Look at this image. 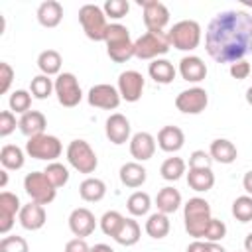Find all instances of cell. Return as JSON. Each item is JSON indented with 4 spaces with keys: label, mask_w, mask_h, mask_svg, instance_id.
<instances>
[{
    "label": "cell",
    "mask_w": 252,
    "mask_h": 252,
    "mask_svg": "<svg viewBox=\"0 0 252 252\" xmlns=\"http://www.w3.org/2000/svg\"><path fill=\"white\" fill-rule=\"evenodd\" d=\"M205 49L217 63H236L252 53V16L244 10L219 12L207 26Z\"/></svg>",
    "instance_id": "6da1fadb"
},
{
    "label": "cell",
    "mask_w": 252,
    "mask_h": 252,
    "mask_svg": "<svg viewBox=\"0 0 252 252\" xmlns=\"http://www.w3.org/2000/svg\"><path fill=\"white\" fill-rule=\"evenodd\" d=\"M211 205L203 197H193L183 205V220L185 230L195 240H201L209 222H211Z\"/></svg>",
    "instance_id": "7a4b0ae2"
},
{
    "label": "cell",
    "mask_w": 252,
    "mask_h": 252,
    "mask_svg": "<svg viewBox=\"0 0 252 252\" xmlns=\"http://www.w3.org/2000/svg\"><path fill=\"white\" fill-rule=\"evenodd\" d=\"M106 53L114 63H126L134 57V41L130 39V30L118 22L110 24L106 30Z\"/></svg>",
    "instance_id": "3957f363"
},
{
    "label": "cell",
    "mask_w": 252,
    "mask_h": 252,
    "mask_svg": "<svg viewBox=\"0 0 252 252\" xmlns=\"http://www.w3.org/2000/svg\"><path fill=\"white\" fill-rule=\"evenodd\" d=\"M171 43L165 32H146L134 41V57L144 59V61H154L159 59L169 51Z\"/></svg>",
    "instance_id": "277c9868"
},
{
    "label": "cell",
    "mask_w": 252,
    "mask_h": 252,
    "mask_svg": "<svg viewBox=\"0 0 252 252\" xmlns=\"http://www.w3.org/2000/svg\"><path fill=\"white\" fill-rule=\"evenodd\" d=\"M79 22L83 26V32L89 39L93 41H104L106 37V30H108V22H106V14L100 6L96 4H85L79 10Z\"/></svg>",
    "instance_id": "5b68a950"
},
{
    "label": "cell",
    "mask_w": 252,
    "mask_h": 252,
    "mask_svg": "<svg viewBox=\"0 0 252 252\" xmlns=\"http://www.w3.org/2000/svg\"><path fill=\"white\" fill-rule=\"evenodd\" d=\"M171 47L179 51H193L201 43V26L195 20H181L167 32Z\"/></svg>",
    "instance_id": "8992f818"
},
{
    "label": "cell",
    "mask_w": 252,
    "mask_h": 252,
    "mask_svg": "<svg viewBox=\"0 0 252 252\" xmlns=\"http://www.w3.org/2000/svg\"><path fill=\"white\" fill-rule=\"evenodd\" d=\"M67 161L79 173H93L98 165V158L89 142L85 140H71L67 146Z\"/></svg>",
    "instance_id": "52a82bcc"
},
{
    "label": "cell",
    "mask_w": 252,
    "mask_h": 252,
    "mask_svg": "<svg viewBox=\"0 0 252 252\" xmlns=\"http://www.w3.org/2000/svg\"><path fill=\"white\" fill-rule=\"evenodd\" d=\"M63 152L61 140L53 134H39L33 138H28L26 142V154L33 159H43V161H55Z\"/></svg>",
    "instance_id": "ba28073f"
},
{
    "label": "cell",
    "mask_w": 252,
    "mask_h": 252,
    "mask_svg": "<svg viewBox=\"0 0 252 252\" xmlns=\"http://www.w3.org/2000/svg\"><path fill=\"white\" fill-rule=\"evenodd\" d=\"M24 189H26L28 197L39 205H49L57 195V189L51 185V181L47 179V175L43 171L28 173L24 177Z\"/></svg>",
    "instance_id": "9c48e42d"
},
{
    "label": "cell",
    "mask_w": 252,
    "mask_h": 252,
    "mask_svg": "<svg viewBox=\"0 0 252 252\" xmlns=\"http://www.w3.org/2000/svg\"><path fill=\"white\" fill-rule=\"evenodd\" d=\"M55 94L61 106L73 108L83 100V91L73 73H59L55 79Z\"/></svg>",
    "instance_id": "30bf717a"
},
{
    "label": "cell",
    "mask_w": 252,
    "mask_h": 252,
    "mask_svg": "<svg viewBox=\"0 0 252 252\" xmlns=\"http://www.w3.org/2000/svg\"><path fill=\"white\" fill-rule=\"evenodd\" d=\"M209 104V94L201 87H191L175 96V108L183 114H201Z\"/></svg>",
    "instance_id": "8fae6325"
},
{
    "label": "cell",
    "mask_w": 252,
    "mask_h": 252,
    "mask_svg": "<svg viewBox=\"0 0 252 252\" xmlns=\"http://www.w3.org/2000/svg\"><path fill=\"white\" fill-rule=\"evenodd\" d=\"M87 100H89V104L94 106V108L116 110L118 104H120V100H122V96H120V93H118L116 87H112V85H108V83H98V85H94V87L89 89Z\"/></svg>",
    "instance_id": "7c38bea8"
},
{
    "label": "cell",
    "mask_w": 252,
    "mask_h": 252,
    "mask_svg": "<svg viewBox=\"0 0 252 252\" xmlns=\"http://www.w3.org/2000/svg\"><path fill=\"white\" fill-rule=\"evenodd\" d=\"M138 4L144 8V26L148 32H163V28L169 24V10L163 2L158 0H138Z\"/></svg>",
    "instance_id": "4fadbf2b"
},
{
    "label": "cell",
    "mask_w": 252,
    "mask_h": 252,
    "mask_svg": "<svg viewBox=\"0 0 252 252\" xmlns=\"http://www.w3.org/2000/svg\"><path fill=\"white\" fill-rule=\"evenodd\" d=\"M144 87H146V81H144L142 73H138L134 69L122 71L118 75V87L116 89H118L122 100H126V102H138L142 98Z\"/></svg>",
    "instance_id": "5bb4252c"
},
{
    "label": "cell",
    "mask_w": 252,
    "mask_h": 252,
    "mask_svg": "<svg viewBox=\"0 0 252 252\" xmlns=\"http://www.w3.org/2000/svg\"><path fill=\"white\" fill-rule=\"evenodd\" d=\"M104 132H106V138L114 144V146H122L126 142H130V132H132V126H130V120L120 114V112H114L106 118V124H104Z\"/></svg>",
    "instance_id": "9a60e30c"
},
{
    "label": "cell",
    "mask_w": 252,
    "mask_h": 252,
    "mask_svg": "<svg viewBox=\"0 0 252 252\" xmlns=\"http://www.w3.org/2000/svg\"><path fill=\"white\" fill-rule=\"evenodd\" d=\"M22 211V203L16 193L2 191L0 193V234H8L14 226L16 213Z\"/></svg>",
    "instance_id": "2e32d148"
},
{
    "label": "cell",
    "mask_w": 252,
    "mask_h": 252,
    "mask_svg": "<svg viewBox=\"0 0 252 252\" xmlns=\"http://www.w3.org/2000/svg\"><path fill=\"white\" fill-rule=\"evenodd\" d=\"M69 228L77 238L91 236L96 228V219L87 207H77L69 215Z\"/></svg>",
    "instance_id": "e0dca14e"
},
{
    "label": "cell",
    "mask_w": 252,
    "mask_h": 252,
    "mask_svg": "<svg viewBox=\"0 0 252 252\" xmlns=\"http://www.w3.org/2000/svg\"><path fill=\"white\" fill-rule=\"evenodd\" d=\"M130 154L136 161L152 159L156 154V138L150 132H136L130 138Z\"/></svg>",
    "instance_id": "ac0fdd59"
},
{
    "label": "cell",
    "mask_w": 252,
    "mask_h": 252,
    "mask_svg": "<svg viewBox=\"0 0 252 252\" xmlns=\"http://www.w3.org/2000/svg\"><path fill=\"white\" fill-rule=\"evenodd\" d=\"M179 75L187 83H201L207 77V65L197 55H185L179 61Z\"/></svg>",
    "instance_id": "d6986e66"
},
{
    "label": "cell",
    "mask_w": 252,
    "mask_h": 252,
    "mask_svg": "<svg viewBox=\"0 0 252 252\" xmlns=\"http://www.w3.org/2000/svg\"><path fill=\"white\" fill-rule=\"evenodd\" d=\"M18 219H20V224L26 230H39L45 224L47 215H45L43 205L30 201L28 205H22V211L18 213Z\"/></svg>",
    "instance_id": "ffe728a7"
},
{
    "label": "cell",
    "mask_w": 252,
    "mask_h": 252,
    "mask_svg": "<svg viewBox=\"0 0 252 252\" xmlns=\"http://www.w3.org/2000/svg\"><path fill=\"white\" fill-rule=\"evenodd\" d=\"M185 144V134L179 126H163L158 132V146L159 150L167 152V154H175L183 148Z\"/></svg>",
    "instance_id": "44dd1931"
},
{
    "label": "cell",
    "mask_w": 252,
    "mask_h": 252,
    "mask_svg": "<svg viewBox=\"0 0 252 252\" xmlns=\"http://www.w3.org/2000/svg\"><path fill=\"white\" fill-rule=\"evenodd\" d=\"M45 126H47V120H45L43 112H39V110H30V112L22 114V118L18 120L20 132L24 136H28V138L45 134Z\"/></svg>",
    "instance_id": "7402d4cb"
},
{
    "label": "cell",
    "mask_w": 252,
    "mask_h": 252,
    "mask_svg": "<svg viewBox=\"0 0 252 252\" xmlns=\"http://www.w3.org/2000/svg\"><path fill=\"white\" fill-rule=\"evenodd\" d=\"M118 175H120L122 185L130 187V189L142 187V185L146 183V179H148V171H146V167H144L140 161H126V163L120 167Z\"/></svg>",
    "instance_id": "603a6c76"
},
{
    "label": "cell",
    "mask_w": 252,
    "mask_h": 252,
    "mask_svg": "<svg viewBox=\"0 0 252 252\" xmlns=\"http://www.w3.org/2000/svg\"><path fill=\"white\" fill-rule=\"evenodd\" d=\"M37 22L43 28H57L63 20V6L55 0H45L37 8Z\"/></svg>",
    "instance_id": "cb8c5ba5"
},
{
    "label": "cell",
    "mask_w": 252,
    "mask_h": 252,
    "mask_svg": "<svg viewBox=\"0 0 252 252\" xmlns=\"http://www.w3.org/2000/svg\"><path fill=\"white\" fill-rule=\"evenodd\" d=\"M209 154H211L213 161H219V163H224V165L232 163V161L238 158L236 146H234L230 140H226V138H217V140H213L211 146H209Z\"/></svg>",
    "instance_id": "d4e9b609"
},
{
    "label": "cell",
    "mask_w": 252,
    "mask_h": 252,
    "mask_svg": "<svg viewBox=\"0 0 252 252\" xmlns=\"http://www.w3.org/2000/svg\"><path fill=\"white\" fill-rule=\"evenodd\" d=\"M175 73H177V69L173 67V63L167 61V59H163V57L154 59V61L148 65V75H150V79H154V81L159 83V85H169V83L175 79Z\"/></svg>",
    "instance_id": "484cf974"
},
{
    "label": "cell",
    "mask_w": 252,
    "mask_h": 252,
    "mask_svg": "<svg viewBox=\"0 0 252 252\" xmlns=\"http://www.w3.org/2000/svg\"><path fill=\"white\" fill-rule=\"evenodd\" d=\"M156 207L163 215H171L181 207V193L175 187H163L156 195Z\"/></svg>",
    "instance_id": "4316f807"
},
{
    "label": "cell",
    "mask_w": 252,
    "mask_h": 252,
    "mask_svg": "<svg viewBox=\"0 0 252 252\" xmlns=\"http://www.w3.org/2000/svg\"><path fill=\"white\" fill-rule=\"evenodd\" d=\"M79 195L83 201L87 203H98L104 199L106 195V185L102 179L98 177H87L81 185H79Z\"/></svg>",
    "instance_id": "83f0119b"
},
{
    "label": "cell",
    "mask_w": 252,
    "mask_h": 252,
    "mask_svg": "<svg viewBox=\"0 0 252 252\" xmlns=\"http://www.w3.org/2000/svg\"><path fill=\"white\" fill-rule=\"evenodd\" d=\"M187 183H189V187H191L193 191H197V193H207V191H211L213 185H215V173H213L211 167H207V169H189V173H187Z\"/></svg>",
    "instance_id": "f1b7e54d"
},
{
    "label": "cell",
    "mask_w": 252,
    "mask_h": 252,
    "mask_svg": "<svg viewBox=\"0 0 252 252\" xmlns=\"http://www.w3.org/2000/svg\"><path fill=\"white\" fill-rule=\"evenodd\" d=\"M144 228H146L148 236H152V238H156V240H161V238H165V236L169 234L171 222H169V217H167V215H163V213L158 211V213H154V215L148 217Z\"/></svg>",
    "instance_id": "f546056e"
},
{
    "label": "cell",
    "mask_w": 252,
    "mask_h": 252,
    "mask_svg": "<svg viewBox=\"0 0 252 252\" xmlns=\"http://www.w3.org/2000/svg\"><path fill=\"white\" fill-rule=\"evenodd\" d=\"M61 65H63V59H61V53L55 51V49H45L37 55V67L41 71V75H59L61 73Z\"/></svg>",
    "instance_id": "4dcf8cb0"
},
{
    "label": "cell",
    "mask_w": 252,
    "mask_h": 252,
    "mask_svg": "<svg viewBox=\"0 0 252 252\" xmlns=\"http://www.w3.org/2000/svg\"><path fill=\"white\" fill-rule=\"evenodd\" d=\"M26 161L24 150L18 148L16 144H6L0 150V163L4 169H22Z\"/></svg>",
    "instance_id": "1f68e13d"
},
{
    "label": "cell",
    "mask_w": 252,
    "mask_h": 252,
    "mask_svg": "<svg viewBox=\"0 0 252 252\" xmlns=\"http://www.w3.org/2000/svg\"><path fill=\"white\" fill-rule=\"evenodd\" d=\"M140 234H142V230H140L138 220H134V219H124V222H122L120 230L116 232L114 240H116L118 244H122V246H134V244L140 240Z\"/></svg>",
    "instance_id": "d6a6232c"
},
{
    "label": "cell",
    "mask_w": 252,
    "mask_h": 252,
    "mask_svg": "<svg viewBox=\"0 0 252 252\" xmlns=\"http://www.w3.org/2000/svg\"><path fill=\"white\" fill-rule=\"evenodd\" d=\"M150 207H152V199H150V195L146 191H134L128 197V201H126V209H128V213L132 217H144V215H148Z\"/></svg>",
    "instance_id": "836d02e7"
},
{
    "label": "cell",
    "mask_w": 252,
    "mask_h": 252,
    "mask_svg": "<svg viewBox=\"0 0 252 252\" xmlns=\"http://www.w3.org/2000/svg\"><path fill=\"white\" fill-rule=\"evenodd\" d=\"M53 91H55V81H51L47 75H35L30 83V93L33 98L45 100L47 96H51Z\"/></svg>",
    "instance_id": "e575fe53"
},
{
    "label": "cell",
    "mask_w": 252,
    "mask_h": 252,
    "mask_svg": "<svg viewBox=\"0 0 252 252\" xmlns=\"http://www.w3.org/2000/svg\"><path fill=\"white\" fill-rule=\"evenodd\" d=\"M159 173H161V177H163L165 181H177V179H181L183 173H185V161H183L181 158H177V156L167 158V159L161 163Z\"/></svg>",
    "instance_id": "d590c367"
},
{
    "label": "cell",
    "mask_w": 252,
    "mask_h": 252,
    "mask_svg": "<svg viewBox=\"0 0 252 252\" xmlns=\"http://www.w3.org/2000/svg\"><path fill=\"white\" fill-rule=\"evenodd\" d=\"M43 173L47 175V179L51 181V185H53L55 189L67 185V181H69V169H67L63 163H59V161L47 163V167L43 169Z\"/></svg>",
    "instance_id": "8d00e7d4"
},
{
    "label": "cell",
    "mask_w": 252,
    "mask_h": 252,
    "mask_svg": "<svg viewBox=\"0 0 252 252\" xmlns=\"http://www.w3.org/2000/svg\"><path fill=\"white\" fill-rule=\"evenodd\" d=\"M8 104H10V110L12 112L26 114V112H30V106H32V93L30 91H24V89H18V91H14L10 94Z\"/></svg>",
    "instance_id": "74e56055"
},
{
    "label": "cell",
    "mask_w": 252,
    "mask_h": 252,
    "mask_svg": "<svg viewBox=\"0 0 252 252\" xmlns=\"http://www.w3.org/2000/svg\"><path fill=\"white\" fill-rule=\"evenodd\" d=\"M124 219L126 217H122L118 211H106L102 217H100V230L106 234V236H116V232L120 230V226H122V222H124Z\"/></svg>",
    "instance_id": "f35d334b"
},
{
    "label": "cell",
    "mask_w": 252,
    "mask_h": 252,
    "mask_svg": "<svg viewBox=\"0 0 252 252\" xmlns=\"http://www.w3.org/2000/svg\"><path fill=\"white\" fill-rule=\"evenodd\" d=\"M232 217L240 222L252 220V197L250 195H240L232 201Z\"/></svg>",
    "instance_id": "ab89813d"
},
{
    "label": "cell",
    "mask_w": 252,
    "mask_h": 252,
    "mask_svg": "<svg viewBox=\"0 0 252 252\" xmlns=\"http://www.w3.org/2000/svg\"><path fill=\"white\" fill-rule=\"evenodd\" d=\"M0 252H30V246L24 236L12 234V236H4L0 240Z\"/></svg>",
    "instance_id": "60d3db41"
},
{
    "label": "cell",
    "mask_w": 252,
    "mask_h": 252,
    "mask_svg": "<svg viewBox=\"0 0 252 252\" xmlns=\"http://www.w3.org/2000/svg\"><path fill=\"white\" fill-rule=\"evenodd\" d=\"M106 18H112V20H120L128 14L130 10V4L126 0H106L104 6H102Z\"/></svg>",
    "instance_id": "b9f144b4"
},
{
    "label": "cell",
    "mask_w": 252,
    "mask_h": 252,
    "mask_svg": "<svg viewBox=\"0 0 252 252\" xmlns=\"http://www.w3.org/2000/svg\"><path fill=\"white\" fill-rule=\"evenodd\" d=\"M224 236H226V224L222 220H219V219H211V222H209V226H207V230H205V234H203L201 240L219 242Z\"/></svg>",
    "instance_id": "7bdbcfd3"
},
{
    "label": "cell",
    "mask_w": 252,
    "mask_h": 252,
    "mask_svg": "<svg viewBox=\"0 0 252 252\" xmlns=\"http://www.w3.org/2000/svg\"><path fill=\"white\" fill-rule=\"evenodd\" d=\"M211 163H213V158L205 150H195L189 156V169H207L211 167Z\"/></svg>",
    "instance_id": "ee69618b"
},
{
    "label": "cell",
    "mask_w": 252,
    "mask_h": 252,
    "mask_svg": "<svg viewBox=\"0 0 252 252\" xmlns=\"http://www.w3.org/2000/svg\"><path fill=\"white\" fill-rule=\"evenodd\" d=\"M16 126H18V122H16L14 112L12 110H2L0 112V136L2 138L10 136L16 130Z\"/></svg>",
    "instance_id": "f6af8a7d"
},
{
    "label": "cell",
    "mask_w": 252,
    "mask_h": 252,
    "mask_svg": "<svg viewBox=\"0 0 252 252\" xmlns=\"http://www.w3.org/2000/svg\"><path fill=\"white\" fill-rule=\"evenodd\" d=\"M185 252H226L219 242H209V240H193Z\"/></svg>",
    "instance_id": "bcb514c9"
},
{
    "label": "cell",
    "mask_w": 252,
    "mask_h": 252,
    "mask_svg": "<svg viewBox=\"0 0 252 252\" xmlns=\"http://www.w3.org/2000/svg\"><path fill=\"white\" fill-rule=\"evenodd\" d=\"M228 73H230L232 79L242 81V79H246V77L252 73V67H250V63H248L246 59H240V61H236V63H232V65L228 67Z\"/></svg>",
    "instance_id": "7dc6e473"
},
{
    "label": "cell",
    "mask_w": 252,
    "mask_h": 252,
    "mask_svg": "<svg viewBox=\"0 0 252 252\" xmlns=\"http://www.w3.org/2000/svg\"><path fill=\"white\" fill-rule=\"evenodd\" d=\"M14 81V69L10 67V63L2 61L0 63V93L6 94L10 91V85Z\"/></svg>",
    "instance_id": "c3c4849f"
},
{
    "label": "cell",
    "mask_w": 252,
    "mask_h": 252,
    "mask_svg": "<svg viewBox=\"0 0 252 252\" xmlns=\"http://www.w3.org/2000/svg\"><path fill=\"white\" fill-rule=\"evenodd\" d=\"M65 252H91V246L87 244L85 238H73L65 244Z\"/></svg>",
    "instance_id": "681fc988"
},
{
    "label": "cell",
    "mask_w": 252,
    "mask_h": 252,
    "mask_svg": "<svg viewBox=\"0 0 252 252\" xmlns=\"http://www.w3.org/2000/svg\"><path fill=\"white\" fill-rule=\"evenodd\" d=\"M242 187H244V191L252 197V169L244 173V177H242Z\"/></svg>",
    "instance_id": "f907efd6"
},
{
    "label": "cell",
    "mask_w": 252,
    "mask_h": 252,
    "mask_svg": "<svg viewBox=\"0 0 252 252\" xmlns=\"http://www.w3.org/2000/svg\"><path fill=\"white\" fill-rule=\"evenodd\" d=\"M91 252H114V250H112L108 244H102V242H100V244H94V246L91 248Z\"/></svg>",
    "instance_id": "816d5d0a"
},
{
    "label": "cell",
    "mask_w": 252,
    "mask_h": 252,
    "mask_svg": "<svg viewBox=\"0 0 252 252\" xmlns=\"http://www.w3.org/2000/svg\"><path fill=\"white\" fill-rule=\"evenodd\" d=\"M244 252H252V232H248L244 238Z\"/></svg>",
    "instance_id": "f5cc1de1"
},
{
    "label": "cell",
    "mask_w": 252,
    "mask_h": 252,
    "mask_svg": "<svg viewBox=\"0 0 252 252\" xmlns=\"http://www.w3.org/2000/svg\"><path fill=\"white\" fill-rule=\"evenodd\" d=\"M6 183H8V169H2V171H0V187L4 189Z\"/></svg>",
    "instance_id": "db71d44e"
},
{
    "label": "cell",
    "mask_w": 252,
    "mask_h": 252,
    "mask_svg": "<svg viewBox=\"0 0 252 252\" xmlns=\"http://www.w3.org/2000/svg\"><path fill=\"white\" fill-rule=\"evenodd\" d=\"M246 102H248V104L252 106V87H250V89L246 91Z\"/></svg>",
    "instance_id": "11a10c76"
}]
</instances>
